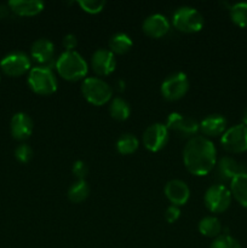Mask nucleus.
I'll return each mask as SVG.
<instances>
[{
  "label": "nucleus",
  "instance_id": "28",
  "mask_svg": "<svg viewBox=\"0 0 247 248\" xmlns=\"http://www.w3.org/2000/svg\"><path fill=\"white\" fill-rule=\"evenodd\" d=\"M210 248H242L240 242L230 235H220L216 237Z\"/></svg>",
  "mask_w": 247,
  "mask_h": 248
},
{
  "label": "nucleus",
  "instance_id": "14",
  "mask_svg": "<svg viewBox=\"0 0 247 248\" xmlns=\"http://www.w3.org/2000/svg\"><path fill=\"white\" fill-rule=\"evenodd\" d=\"M34 124L31 116L26 113H16L11 119L10 123V131L15 140H24L31 137L33 133Z\"/></svg>",
  "mask_w": 247,
  "mask_h": 248
},
{
  "label": "nucleus",
  "instance_id": "17",
  "mask_svg": "<svg viewBox=\"0 0 247 248\" xmlns=\"http://www.w3.org/2000/svg\"><path fill=\"white\" fill-rule=\"evenodd\" d=\"M31 56L35 62L40 64H47L55 56V46L48 39L41 38L34 41L31 47Z\"/></svg>",
  "mask_w": 247,
  "mask_h": 248
},
{
  "label": "nucleus",
  "instance_id": "26",
  "mask_svg": "<svg viewBox=\"0 0 247 248\" xmlns=\"http://www.w3.org/2000/svg\"><path fill=\"white\" fill-rule=\"evenodd\" d=\"M230 18L236 26L247 28V1L235 2L229 9Z\"/></svg>",
  "mask_w": 247,
  "mask_h": 248
},
{
  "label": "nucleus",
  "instance_id": "33",
  "mask_svg": "<svg viewBox=\"0 0 247 248\" xmlns=\"http://www.w3.org/2000/svg\"><path fill=\"white\" fill-rule=\"evenodd\" d=\"M10 11H11V10H10L9 5H6V4H0V19L6 18V17L9 16Z\"/></svg>",
  "mask_w": 247,
  "mask_h": 248
},
{
  "label": "nucleus",
  "instance_id": "23",
  "mask_svg": "<svg viewBox=\"0 0 247 248\" xmlns=\"http://www.w3.org/2000/svg\"><path fill=\"white\" fill-rule=\"evenodd\" d=\"M133 45V41L127 34L125 33H118L113 35L109 40V48L113 53L116 55H124L127 53L131 50Z\"/></svg>",
  "mask_w": 247,
  "mask_h": 248
},
{
  "label": "nucleus",
  "instance_id": "13",
  "mask_svg": "<svg viewBox=\"0 0 247 248\" xmlns=\"http://www.w3.org/2000/svg\"><path fill=\"white\" fill-rule=\"evenodd\" d=\"M164 191L165 196L171 202V205L178 206V207L185 205L190 198V189L188 184L181 179H172L167 182Z\"/></svg>",
  "mask_w": 247,
  "mask_h": 248
},
{
  "label": "nucleus",
  "instance_id": "19",
  "mask_svg": "<svg viewBox=\"0 0 247 248\" xmlns=\"http://www.w3.org/2000/svg\"><path fill=\"white\" fill-rule=\"evenodd\" d=\"M216 167H217L218 178H220L222 181L232 182V179L235 176H237L241 172H245L241 170L239 162L230 156H223L219 161H217Z\"/></svg>",
  "mask_w": 247,
  "mask_h": 248
},
{
  "label": "nucleus",
  "instance_id": "18",
  "mask_svg": "<svg viewBox=\"0 0 247 248\" xmlns=\"http://www.w3.org/2000/svg\"><path fill=\"white\" fill-rule=\"evenodd\" d=\"M10 10L18 16H35L44 10L45 5L40 0H10Z\"/></svg>",
  "mask_w": 247,
  "mask_h": 248
},
{
  "label": "nucleus",
  "instance_id": "32",
  "mask_svg": "<svg viewBox=\"0 0 247 248\" xmlns=\"http://www.w3.org/2000/svg\"><path fill=\"white\" fill-rule=\"evenodd\" d=\"M62 45L65 48V51H74V48L77 45V39L74 34H67L63 36Z\"/></svg>",
  "mask_w": 247,
  "mask_h": 248
},
{
  "label": "nucleus",
  "instance_id": "29",
  "mask_svg": "<svg viewBox=\"0 0 247 248\" xmlns=\"http://www.w3.org/2000/svg\"><path fill=\"white\" fill-rule=\"evenodd\" d=\"M33 149L29 147L28 144H19L18 147L15 149V157L22 164H27V162L31 161L33 159Z\"/></svg>",
  "mask_w": 247,
  "mask_h": 248
},
{
  "label": "nucleus",
  "instance_id": "16",
  "mask_svg": "<svg viewBox=\"0 0 247 248\" xmlns=\"http://www.w3.org/2000/svg\"><path fill=\"white\" fill-rule=\"evenodd\" d=\"M227 125L228 121L224 116L220 114H211L199 124V127L205 137H217L227 131Z\"/></svg>",
  "mask_w": 247,
  "mask_h": 248
},
{
  "label": "nucleus",
  "instance_id": "11",
  "mask_svg": "<svg viewBox=\"0 0 247 248\" xmlns=\"http://www.w3.org/2000/svg\"><path fill=\"white\" fill-rule=\"evenodd\" d=\"M169 128L164 124H153L143 133V144L149 152H160L169 142Z\"/></svg>",
  "mask_w": 247,
  "mask_h": 248
},
{
  "label": "nucleus",
  "instance_id": "21",
  "mask_svg": "<svg viewBox=\"0 0 247 248\" xmlns=\"http://www.w3.org/2000/svg\"><path fill=\"white\" fill-rule=\"evenodd\" d=\"M199 232L201 235L206 237H218L220 236V232H222V224H220V220L217 217H213V216H207V217L202 218V219L199 222Z\"/></svg>",
  "mask_w": 247,
  "mask_h": 248
},
{
  "label": "nucleus",
  "instance_id": "6",
  "mask_svg": "<svg viewBox=\"0 0 247 248\" xmlns=\"http://www.w3.org/2000/svg\"><path fill=\"white\" fill-rule=\"evenodd\" d=\"M232 195L224 184H213L206 190L203 201L207 210L212 213H223L232 205Z\"/></svg>",
  "mask_w": 247,
  "mask_h": 248
},
{
  "label": "nucleus",
  "instance_id": "1",
  "mask_svg": "<svg viewBox=\"0 0 247 248\" xmlns=\"http://www.w3.org/2000/svg\"><path fill=\"white\" fill-rule=\"evenodd\" d=\"M183 162L185 169L194 176H207L217 165V149L207 137L195 136L184 147Z\"/></svg>",
  "mask_w": 247,
  "mask_h": 248
},
{
  "label": "nucleus",
  "instance_id": "15",
  "mask_svg": "<svg viewBox=\"0 0 247 248\" xmlns=\"http://www.w3.org/2000/svg\"><path fill=\"white\" fill-rule=\"evenodd\" d=\"M170 27H171V24L164 15L154 14L144 19L142 29L150 38L159 39L169 33Z\"/></svg>",
  "mask_w": 247,
  "mask_h": 248
},
{
  "label": "nucleus",
  "instance_id": "27",
  "mask_svg": "<svg viewBox=\"0 0 247 248\" xmlns=\"http://www.w3.org/2000/svg\"><path fill=\"white\" fill-rule=\"evenodd\" d=\"M77 5L82 11L90 15H96L103 11V9L106 7V1L103 0H79Z\"/></svg>",
  "mask_w": 247,
  "mask_h": 248
},
{
  "label": "nucleus",
  "instance_id": "30",
  "mask_svg": "<svg viewBox=\"0 0 247 248\" xmlns=\"http://www.w3.org/2000/svg\"><path fill=\"white\" fill-rule=\"evenodd\" d=\"M72 173L73 176L77 177V181H82L85 177L89 173V167H87L86 162L82 160H77L72 166Z\"/></svg>",
  "mask_w": 247,
  "mask_h": 248
},
{
  "label": "nucleus",
  "instance_id": "7",
  "mask_svg": "<svg viewBox=\"0 0 247 248\" xmlns=\"http://www.w3.org/2000/svg\"><path fill=\"white\" fill-rule=\"evenodd\" d=\"M223 149L232 154H241L247 152V127L244 124L227 128L220 137Z\"/></svg>",
  "mask_w": 247,
  "mask_h": 248
},
{
  "label": "nucleus",
  "instance_id": "34",
  "mask_svg": "<svg viewBox=\"0 0 247 248\" xmlns=\"http://www.w3.org/2000/svg\"><path fill=\"white\" fill-rule=\"evenodd\" d=\"M242 124L247 127V109L244 111V115H242Z\"/></svg>",
  "mask_w": 247,
  "mask_h": 248
},
{
  "label": "nucleus",
  "instance_id": "4",
  "mask_svg": "<svg viewBox=\"0 0 247 248\" xmlns=\"http://www.w3.org/2000/svg\"><path fill=\"white\" fill-rule=\"evenodd\" d=\"M81 93L89 103L99 107L111 101L113 89L101 78L91 77L82 80Z\"/></svg>",
  "mask_w": 247,
  "mask_h": 248
},
{
  "label": "nucleus",
  "instance_id": "20",
  "mask_svg": "<svg viewBox=\"0 0 247 248\" xmlns=\"http://www.w3.org/2000/svg\"><path fill=\"white\" fill-rule=\"evenodd\" d=\"M230 193L232 198L242 206L247 208V172H241L230 182Z\"/></svg>",
  "mask_w": 247,
  "mask_h": 248
},
{
  "label": "nucleus",
  "instance_id": "12",
  "mask_svg": "<svg viewBox=\"0 0 247 248\" xmlns=\"http://www.w3.org/2000/svg\"><path fill=\"white\" fill-rule=\"evenodd\" d=\"M91 67L93 72L99 77L110 75L116 68V60L110 50L98 48L91 57Z\"/></svg>",
  "mask_w": 247,
  "mask_h": 248
},
{
  "label": "nucleus",
  "instance_id": "10",
  "mask_svg": "<svg viewBox=\"0 0 247 248\" xmlns=\"http://www.w3.org/2000/svg\"><path fill=\"white\" fill-rule=\"evenodd\" d=\"M166 127L169 128V131H173L181 137L189 138V140L195 137L196 133L200 131L198 121L179 113H171L167 116Z\"/></svg>",
  "mask_w": 247,
  "mask_h": 248
},
{
  "label": "nucleus",
  "instance_id": "31",
  "mask_svg": "<svg viewBox=\"0 0 247 248\" xmlns=\"http://www.w3.org/2000/svg\"><path fill=\"white\" fill-rule=\"evenodd\" d=\"M181 217V210H179L178 206L170 205L169 207L165 211V219L169 223H174L179 219Z\"/></svg>",
  "mask_w": 247,
  "mask_h": 248
},
{
  "label": "nucleus",
  "instance_id": "24",
  "mask_svg": "<svg viewBox=\"0 0 247 248\" xmlns=\"http://www.w3.org/2000/svg\"><path fill=\"white\" fill-rule=\"evenodd\" d=\"M90 194V186L85 179L77 181L68 189V199L73 203H80L87 199Z\"/></svg>",
  "mask_w": 247,
  "mask_h": 248
},
{
  "label": "nucleus",
  "instance_id": "8",
  "mask_svg": "<svg viewBox=\"0 0 247 248\" xmlns=\"http://www.w3.org/2000/svg\"><path fill=\"white\" fill-rule=\"evenodd\" d=\"M189 90V79L184 73H173L162 81L161 93L167 101H178L183 98Z\"/></svg>",
  "mask_w": 247,
  "mask_h": 248
},
{
  "label": "nucleus",
  "instance_id": "3",
  "mask_svg": "<svg viewBox=\"0 0 247 248\" xmlns=\"http://www.w3.org/2000/svg\"><path fill=\"white\" fill-rule=\"evenodd\" d=\"M28 85L31 91L41 96L55 93L57 90V79L55 73L47 65L33 67L28 73Z\"/></svg>",
  "mask_w": 247,
  "mask_h": 248
},
{
  "label": "nucleus",
  "instance_id": "25",
  "mask_svg": "<svg viewBox=\"0 0 247 248\" xmlns=\"http://www.w3.org/2000/svg\"><path fill=\"white\" fill-rule=\"evenodd\" d=\"M138 147H139V142H138L137 137L131 133L121 135L116 140V149L121 155L133 154L138 149Z\"/></svg>",
  "mask_w": 247,
  "mask_h": 248
},
{
  "label": "nucleus",
  "instance_id": "22",
  "mask_svg": "<svg viewBox=\"0 0 247 248\" xmlns=\"http://www.w3.org/2000/svg\"><path fill=\"white\" fill-rule=\"evenodd\" d=\"M109 113H110L111 118L118 121L127 120L131 115L130 104L124 98H120V97L111 98L110 107H109Z\"/></svg>",
  "mask_w": 247,
  "mask_h": 248
},
{
  "label": "nucleus",
  "instance_id": "9",
  "mask_svg": "<svg viewBox=\"0 0 247 248\" xmlns=\"http://www.w3.org/2000/svg\"><path fill=\"white\" fill-rule=\"evenodd\" d=\"M31 65L29 57L21 51L9 53L0 61V68L2 72L12 78L21 77L27 72L29 73V70L31 69Z\"/></svg>",
  "mask_w": 247,
  "mask_h": 248
},
{
  "label": "nucleus",
  "instance_id": "5",
  "mask_svg": "<svg viewBox=\"0 0 247 248\" xmlns=\"http://www.w3.org/2000/svg\"><path fill=\"white\" fill-rule=\"evenodd\" d=\"M172 24L182 33H198L203 28V17L191 6H182L174 11Z\"/></svg>",
  "mask_w": 247,
  "mask_h": 248
},
{
  "label": "nucleus",
  "instance_id": "2",
  "mask_svg": "<svg viewBox=\"0 0 247 248\" xmlns=\"http://www.w3.org/2000/svg\"><path fill=\"white\" fill-rule=\"evenodd\" d=\"M58 75L68 81H77L86 77L89 65L77 51H64L56 61Z\"/></svg>",
  "mask_w": 247,
  "mask_h": 248
}]
</instances>
